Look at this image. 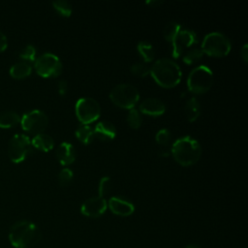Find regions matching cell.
<instances>
[{
    "label": "cell",
    "instance_id": "cell-18",
    "mask_svg": "<svg viewBox=\"0 0 248 248\" xmlns=\"http://www.w3.org/2000/svg\"><path fill=\"white\" fill-rule=\"evenodd\" d=\"M32 66L26 61H20L15 63L10 68V76L16 79H22L31 75Z\"/></svg>",
    "mask_w": 248,
    "mask_h": 248
},
{
    "label": "cell",
    "instance_id": "cell-27",
    "mask_svg": "<svg viewBox=\"0 0 248 248\" xmlns=\"http://www.w3.org/2000/svg\"><path fill=\"white\" fill-rule=\"evenodd\" d=\"M130 70L134 75H136L138 77H141V78L147 76L150 72L149 66L147 65V63H144V62H136V63H134L131 66Z\"/></svg>",
    "mask_w": 248,
    "mask_h": 248
},
{
    "label": "cell",
    "instance_id": "cell-25",
    "mask_svg": "<svg viewBox=\"0 0 248 248\" xmlns=\"http://www.w3.org/2000/svg\"><path fill=\"white\" fill-rule=\"evenodd\" d=\"M52 6L53 8L63 16H70L72 15V5L65 0H58V1H54L52 2Z\"/></svg>",
    "mask_w": 248,
    "mask_h": 248
},
{
    "label": "cell",
    "instance_id": "cell-5",
    "mask_svg": "<svg viewBox=\"0 0 248 248\" xmlns=\"http://www.w3.org/2000/svg\"><path fill=\"white\" fill-rule=\"evenodd\" d=\"M213 83V73L205 65H200L194 68L187 78L189 91L194 94H203L210 89Z\"/></svg>",
    "mask_w": 248,
    "mask_h": 248
},
{
    "label": "cell",
    "instance_id": "cell-15",
    "mask_svg": "<svg viewBox=\"0 0 248 248\" xmlns=\"http://www.w3.org/2000/svg\"><path fill=\"white\" fill-rule=\"evenodd\" d=\"M94 130V136L101 140H111L116 136V128L111 122L100 121L96 124Z\"/></svg>",
    "mask_w": 248,
    "mask_h": 248
},
{
    "label": "cell",
    "instance_id": "cell-9",
    "mask_svg": "<svg viewBox=\"0 0 248 248\" xmlns=\"http://www.w3.org/2000/svg\"><path fill=\"white\" fill-rule=\"evenodd\" d=\"M76 115L82 125L96 121L101 114L100 104L91 97L79 98L76 103Z\"/></svg>",
    "mask_w": 248,
    "mask_h": 248
},
{
    "label": "cell",
    "instance_id": "cell-33",
    "mask_svg": "<svg viewBox=\"0 0 248 248\" xmlns=\"http://www.w3.org/2000/svg\"><path fill=\"white\" fill-rule=\"evenodd\" d=\"M8 46V40L6 35L0 31V52L4 51Z\"/></svg>",
    "mask_w": 248,
    "mask_h": 248
},
{
    "label": "cell",
    "instance_id": "cell-4",
    "mask_svg": "<svg viewBox=\"0 0 248 248\" xmlns=\"http://www.w3.org/2000/svg\"><path fill=\"white\" fill-rule=\"evenodd\" d=\"M231 48V41L226 35L221 32H211L203 38L201 49L209 56L223 57L229 54Z\"/></svg>",
    "mask_w": 248,
    "mask_h": 248
},
{
    "label": "cell",
    "instance_id": "cell-35",
    "mask_svg": "<svg viewBox=\"0 0 248 248\" xmlns=\"http://www.w3.org/2000/svg\"><path fill=\"white\" fill-rule=\"evenodd\" d=\"M146 4H154V5H158V4H161L160 1H147Z\"/></svg>",
    "mask_w": 248,
    "mask_h": 248
},
{
    "label": "cell",
    "instance_id": "cell-11",
    "mask_svg": "<svg viewBox=\"0 0 248 248\" xmlns=\"http://www.w3.org/2000/svg\"><path fill=\"white\" fill-rule=\"evenodd\" d=\"M198 43V36L196 32L190 29H183L175 35L171 44V54L174 58H178L180 54L189 46Z\"/></svg>",
    "mask_w": 248,
    "mask_h": 248
},
{
    "label": "cell",
    "instance_id": "cell-16",
    "mask_svg": "<svg viewBox=\"0 0 248 248\" xmlns=\"http://www.w3.org/2000/svg\"><path fill=\"white\" fill-rule=\"evenodd\" d=\"M56 156L60 164L67 166L76 160V150L72 143L64 141L59 144L56 150Z\"/></svg>",
    "mask_w": 248,
    "mask_h": 248
},
{
    "label": "cell",
    "instance_id": "cell-14",
    "mask_svg": "<svg viewBox=\"0 0 248 248\" xmlns=\"http://www.w3.org/2000/svg\"><path fill=\"white\" fill-rule=\"evenodd\" d=\"M165 110V104L157 98H147L140 104V111L150 116H160Z\"/></svg>",
    "mask_w": 248,
    "mask_h": 248
},
{
    "label": "cell",
    "instance_id": "cell-10",
    "mask_svg": "<svg viewBox=\"0 0 248 248\" xmlns=\"http://www.w3.org/2000/svg\"><path fill=\"white\" fill-rule=\"evenodd\" d=\"M48 124L46 114L40 109H32L20 117L21 128L30 134L38 135L43 133Z\"/></svg>",
    "mask_w": 248,
    "mask_h": 248
},
{
    "label": "cell",
    "instance_id": "cell-6",
    "mask_svg": "<svg viewBox=\"0 0 248 248\" xmlns=\"http://www.w3.org/2000/svg\"><path fill=\"white\" fill-rule=\"evenodd\" d=\"M109 98L117 107L131 109L137 105L140 99V93L134 85L130 83H120L111 89Z\"/></svg>",
    "mask_w": 248,
    "mask_h": 248
},
{
    "label": "cell",
    "instance_id": "cell-7",
    "mask_svg": "<svg viewBox=\"0 0 248 248\" xmlns=\"http://www.w3.org/2000/svg\"><path fill=\"white\" fill-rule=\"evenodd\" d=\"M34 68L36 73L43 78H54L62 73L63 66L58 56L50 52H46L36 58Z\"/></svg>",
    "mask_w": 248,
    "mask_h": 248
},
{
    "label": "cell",
    "instance_id": "cell-24",
    "mask_svg": "<svg viewBox=\"0 0 248 248\" xmlns=\"http://www.w3.org/2000/svg\"><path fill=\"white\" fill-rule=\"evenodd\" d=\"M127 123L132 129H138L142 123V117L139 110L136 108H131L127 114Z\"/></svg>",
    "mask_w": 248,
    "mask_h": 248
},
{
    "label": "cell",
    "instance_id": "cell-12",
    "mask_svg": "<svg viewBox=\"0 0 248 248\" xmlns=\"http://www.w3.org/2000/svg\"><path fill=\"white\" fill-rule=\"evenodd\" d=\"M108 207V202L103 197H92L83 202L80 207V212L87 217L97 218L105 213Z\"/></svg>",
    "mask_w": 248,
    "mask_h": 248
},
{
    "label": "cell",
    "instance_id": "cell-26",
    "mask_svg": "<svg viewBox=\"0 0 248 248\" xmlns=\"http://www.w3.org/2000/svg\"><path fill=\"white\" fill-rule=\"evenodd\" d=\"M202 56H203V52L202 51L201 48H193L184 54L183 62L185 64L191 65L200 61L202 58Z\"/></svg>",
    "mask_w": 248,
    "mask_h": 248
},
{
    "label": "cell",
    "instance_id": "cell-2",
    "mask_svg": "<svg viewBox=\"0 0 248 248\" xmlns=\"http://www.w3.org/2000/svg\"><path fill=\"white\" fill-rule=\"evenodd\" d=\"M150 75L153 79L162 87L171 88L176 86L182 78L179 65L169 58L156 60L150 67Z\"/></svg>",
    "mask_w": 248,
    "mask_h": 248
},
{
    "label": "cell",
    "instance_id": "cell-32",
    "mask_svg": "<svg viewBox=\"0 0 248 248\" xmlns=\"http://www.w3.org/2000/svg\"><path fill=\"white\" fill-rule=\"evenodd\" d=\"M68 90V83L66 80L62 79L58 82V92L61 96H64Z\"/></svg>",
    "mask_w": 248,
    "mask_h": 248
},
{
    "label": "cell",
    "instance_id": "cell-30",
    "mask_svg": "<svg viewBox=\"0 0 248 248\" xmlns=\"http://www.w3.org/2000/svg\"><path fill=\"white\" fill-rule=\"evenodd\" d=\"M74 173L72 171V170L70 169H63L60 170L59 174H58V182L61 186H66L68 185L72 179H73Z\"/></svg>",
    "mask_w": 248,
    "mask_h": 248
},
{
    "label": "cell",
    "instance_id": "cell-20",
    "mask_svg": "<svg viewBox=\"0 0 248 248\" xmlns=\"http://www.w3.org/2000/svg\"><path fill=\"white\" fill-rule=\"evenodd\" d=\"M186 117L190 122L196 121L201 113V105L196 97L190 98L185 105Z\"/></svg>",
    "mask_w": 248,
    "mask_h": 248
},
{
    "label": "cell",
    "instance_id": "cell-13",
    "mask_svg": "<svg viewBox=\"0 0 248 248\" xmlns=\"http://www.w3.org/2000/svg\"><path fill=\"white\" fill-rule=\"evenodd\" d=\"M108 207L112 213L123 217L129 216L135 211L134 204L121 197H111L108 200Z\"/></svg>",
    "mask_w": 248,
    "mask_h": 248
},
{
    "label": "cell",
    "instance_id": "cell-36",
    "mask_svg": "<svg viewBox=\"0 0 248 248\" xmlns=\"http://www.w3.org/2000/svg\"><path fill=\"white\" fill-rule=\"evenodd\" d=\"M184 248H198V246H196V245H187Z\"/></svg>",
    "mask_w": 248,
    "mask_h": 248
},
{
    "label": "cell",
    "instance_id": "cell-23",
    "mask_svg": "<svg viewBox=\"0 0 248 248\" xmlns=\"http://www.w3.org/2000/svg\"><path fill=\"white\" fill-rule=\"evenodd\" d=\"M181 25L178 24L177 22L171 21L169 22L163 29V35L164 38L168 41V42H171L173 40V38L175 37V35L181 30Z\"/></svg>",
    "mask_w": 248,
    "mask_h": 248
},
{
    "label": "cell",
    "instance_id": "cell-31",
    "mask_svg": "<svg viewBox=\"0 0 248 248\" xmlns=\"http://www.w3.org/2000/svg\"><path fill=\"white\" fill-rule=\"evenodd\" d=\"M111 188V180L110 177L108 176H104L101 178L99 182V187H98V192H99V197H103L109 192Z\"/></svg>",
    "mask_w": 248,
    "mask_h": 248
},
{
    "label": "cell",
    "instance_id": "cell-34",
    "mask_svg": "<svg viewBox=\"0 0 248 248\" xmlns=\"http://www.w3.org/2000/svg\"><path fill=\"white\" fill-rule=\"evenodd\" d=\"M240 57L242 58L244 63H247L248 61V45L244 44L243 46L240 49Z\"/></svg>",
    "mask_w": 248,
    "mask_h": 248
},
{
    "label": "cell",
    "instance_id": "cell-3",
    "mask_svg": "<svg viewBox=\"0 0 248 248\" xmlns=\"http://www.w3.org/2000/svg\"><path fill=\"white\" fill-rule=\"evenodd\" d=\"M171 154L179 165L188 167L199 161L202 154V147L197 140L186 136L177 139L172 143Z\"/></svg>",
    "mask_w": 248,
    "mask_h": 248
},
{
    "label": "cell",
    "instance_id": "cell-17",
    "mask_svg": "<svg viewBox=\"0 0 248 248\" xmlns=\"http://www.w3.org/2000/svg\"><path fill=\"white\" fill-rule=\"evenodd\" d=\"M31 144L34 148L40 151L48 152L53 148L54 140L49 135L41 133L34 136V138L31 140Z\"/></svg>",
    "mask_w": 248,
    "mask_h": 248
},
{
    "label": "cell",
    "instance_id": "cell-19",
    "mask_svg": "<svg viewBox=\"0 0 248 248\" xmlns=\"http://www.w3.org/2000/svg\"><path fill=\"white\" fill-rule=\"evenodd\" d=\"M20 123V116L13 110H5L0 113V128L8 129Z\"/></svg>",
    "mask_w": 248,
    "mask_h": 248
},
{
    "label": "cell",
    "instance_id": "cell-1",
    "mask_svg": "<svg viewBox=\"0 0 248 248\" xmlns=\"http://www.w3.org/2000/svg\"><path fill=\"white\" fill-rule=\"evenodd\" d=\"M41 236L42 234L37 225L27 220L14 223L8 234L9 241L15 248H31L41 240Z\"/></svg>",
    "mask_w": 248,
    "mask_h": 248
},
{
    "label": "cell",
    "instance_id": "cell-21",
    "mask_svg": "<svg viewBox=\"0 0 248 248\" xmlns=\"http://www.w3.org/2000/svg\"><path fill=\"white\" fill-rule=\"evenodd\" d=\"M76 137L79 141H81L84 144H89L93 141L95 136H94V130L89 125H80L76 130Z\"/></svg>",
    "mask_w": 248,
    "mask_h": 248
},
{
    "label": "cell",
    "instance_id": "cell-28",
    "mask_svg": "<svg viewBox=\"0 0 248 248\" xmlns=\"http://www.w3.org/2000/svg\"><path fill=\"white\" fill-rule=\"evenodd\" d=\"M36 48L32 45H27L20 52H19V57L26 62H33L36 60Z\"/></svg>",
    "mask_w": 248,
    "mask_h": 248
},
{
    "label": "cell",
    "instance_id": "cell-22",
    "mask_svg": "<svg viewBox=\"0 0 248 248\" xmlns=\"http://www.w3.org/2000/svg\"><path fill=\"white\" fill-rule=\"evenodd\" d=\"M138 52L142 57L144 62H151L154 59V49L152 45L147 41H140L137 46Z\"/></svg>",
    "mask_w": 248,
    "mask_h": 248
},
{
    "label": "cell",
    "instance_id": "cell-8",
    "mask_svg": "<svg viewBox=\"0 0 248 248\" xmlns=\"http://www.w3.org/2000/svg\"><path fill=\"white\" fill-rule=\"evenodd\" d=\"M31 140L24 134L13 136L8 144V155L12 162L18 164L24 161L32 152Z\"/></svg>",
    "mask_w": 248,
    "mask_h": 248
},
{
    "label": "cell",
    "instance_id": "cell-29",
    "mask_svg": "<svg viewBox=\"0 0 248 248\" xmlns=\"http://www.w3.org/2000/svg\"><path fill=\"white\" fill-rule=\"evenodd\" d=\"M170 138H171L170 132L168 129H166V128L160 129V130L157 132L156 136H155L156 141H157L159 144L163 145V146L167 145V144L170 142Z\"/></svg>",
    "mask_w": 248,
    "mask_h": 248
}]
</instances>
